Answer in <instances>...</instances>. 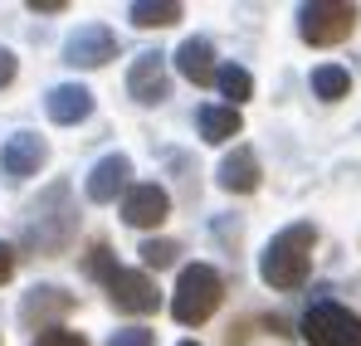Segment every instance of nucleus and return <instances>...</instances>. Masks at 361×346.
I'll return each mask as SVG.
<instances>
[{"label": "nucleus", "mask_w": 361, "mask_h": 346, "mask_svg": "<svg viewBox=\"0 0 361 346\" xmlns=\"http://www.w3.org/2000/svg\"><path fill=\"white\" fill-rule=\"evenodd\" d=\"M78 230V215L68 205V185H54L49 195H39V205H30V220H25V244L39 249V254H59L63 244Z\"/></svg>", "instance_id": "obj_2"}, {"label": "nucleus", "mask_w": 361, "mask_h": 346, "mask_svg": "<svg viewBox=\"0 0 361 346\" xmlns=\"http://www.w3.org/2000/svg\"><path fill=\"white\" fill-rule=\"evenodd\" d=\"M10 273H15V249H10V244H0V283H5Z\"/></svg>", "instance_id": "obj_24"}, {"label": "nucleus", "mask_w": 361, "mask_h": 346, "mask_svg": "<svg viewBox=\"0 0 361 346\" xmlns=\"http://www.w3.org/2000/svg\"><path fill=\"white\" fill-rule=\"evenodd\" d=\"M44 108H49L54 122L73 127V122H83V117L93 113V93H88L83 83H54V88H49V98H44Z\"/></svg>", "instance_id": "obj_13"}, {"label": "nucleus", "mask_w": 361, "mask_h": 346, "mask_svg": "<svg viewBox=\"0 0 361 346\" xmlns=\"http://www.w3.org/2000/svg\"><path fill=\"white\" fill-rule=\"evenodd\" d=\"M215 175H220V185H225V190L249 195V190L259 185V156H254L249 147H235V152L220 161V171H215Z\"/></svg>", "instance_id": "obj_15"}, {"label": "nucleus", "mask_w": 361, "mask_h": 346, "mask_svg": "<svg viewBox=\"0 0 361 346\" xmlns=\"http://www.w3.org/2000/svg\"><path fill=\"white\" fill-rule=\"evenodd\" d=\"M200 137L205 142H230V137H240V108H200Z\"/></svg>", "instance_id": "obj_16"}, {"label": "nucleus", "mask_w": 361, "mask_h": 346, "mask_svg": "<svg viewBox=\"0 0 361 346\" xmlns=\"http://www.w3.org/2000/svg\"><path fill=\"white\" fill-rule=\"evenodd\" d=\"M30 10H35V15H59L68 5H63V0H30Z\"/></svg>", "instance_id": "obj_25"}, {"label": "nucleus", "mask_w": 361, "mask_h": 346, "mask_svg": "<svg viewBox=\"0 0 361 346\" xmlns=\"http://www.w3.org/2000/svg\"><path fill=\"white\" fill-rule=\"evenodd\" d=\"M357 30V5H332V0H312L298 5V35L307 44H342Z\"/></svg>", "instance_id": "obj_4"}, {"label": "nucleus", "mask_w": 361, "mask_h": 346, "mask_svg": "<svg viewBox=\"0 0 361 346\" xmlns=\"http://www.w3.org/2000/svg\"><path fill=\"white\" fill-rule=\"evenodd\" d=\"M166 215H171V195L161 185H132L127 200H122V220L132 230H157Z\"/></svg>", "instance_id": "obj_9"}, {"label": "nucleus", "mask_w": 361, "mask_h": 346, "mask_svg": "<svg viewBox=\"0 0 361 346\" xmlns=\"http://www.w3.org/2000/svg\"><path fill=\"white\" fill-rule=\"evenodd\" d=\"M127 175H132V161L113 152V156H103L93 171H88V200H98V205H108V200H118V190H127Z\"/></svg>", "instance_id": "obj_11"}, {"label": "nucleus", "mask_w": 361, "mask_h": 346, "mask_svg": "<svg viewBox=\"0 0 361 346\" xmlns=\"http://www.w3.org/2000/svg\"><path fill=\"white\" fill-rule=\"evenodd\" d=\"M220 297H225V278H220L210 264H190V268H180V278H176L171 312H176V322L195 327V322H205V317L220 307Z\"/></svg>", "instance_id": "obj_3"}, {"label": "nucleus", "mask_w": 361, "mask_h": 346, "mask_svg": "<svg viewBox=\"0 0 361 346\" xmlns=\"http://www.w3.org/2000/svg\"><path fill=\"white\" fill-rule=\"evenodd\" d=\"M10 78H15V54H10V49H0V88H5Z\"/></svg>", "instance_id": "obj_26"}, {"label": "nucleus", "mask_w": 361, "mask_h": 346, "mask_svg": "<svg viewBox=\"0 0 361 346\" xmlns=\"http://www.w3.org/2000/svg\"><path fill=\"white\" fill-rule=\"evenodd\" d=\"M176 244H171V239H147V244H142V264H147V268H171V264H176Z\"/></svg>", "instance_id": "obj_20"}, {"label": "nucleus", "mask_w": 361, "mask_h": 346, "mask_svg": "<svg viewBox=\"0 0 361 346\" xmlns=\"http://www.w3.org/2000/svg\"><path fill=\"white\" fill-rule=\"evenodd\" d=\"M180 346H200V342H180Z\"/></svg>", "instance_id": "obj_27"}, {"label": "nucleus", "mask_w": 361, "mask_h": 346, "mask_svg": "<svg viewBox=\"0 0 361 346\" xmlns=\"http://www.w3.org/2000/svg\"><path fill=\"white\" fill-rule=\"evenodd\" d=\"M127 15H132V25H142V30H161V25H176L180 20V5L176 0H137Z\"/></svg>", "instance_id": "obj_17"}, {"label": "nucleus", "mask_w": 361, "mask_h": 346, "mask_svg": "<svg viewBox=\"0 0 361 346\" xmlns=\"http://www.w3.org/2000/svg\"><path fill=\"white\" fill-rule=\"evenodd\" d=\"M44 142L35 137V132H20V137H10L5 147H0V166H5V175H15V180H25V175H35L39 166H44Z\"/></svg>", "instance_id": "obj_10"}, {"label": "nucleus", "mask_w": 361, "mask_h": 346, "mask_svg": "<svg viewBox=\"0 0 361 346\" xmlns=\"http://www.w3.org/2000/svg\"><path fill=\"white\" fill-rule=\"evenodd\" d=\"M347 88H352V73H347V68H337V63L312 68V93H317V98L337 103V98H347Z\"/></svg>", "instance_id": "obj_18"}, {"label": "nucleus", "mask_w": 361, "mask_h": 346, "mask_svg": "<svg viewBox=\"0 0 361 346\" xmlns=\"http://www.w3.org/2000/svg\"><path fill=\"white\" fill-rule=\"evenodd\" d=\"M127 93L142 103V108H157L166 93H171V78H166V54L147 49V54L132 58V73H127Z\"/></svg>", "instance_id": "obj_8"}, {"label": "nucleus", "mask_w": 361, "mask_h": 346, "mask_svg": "<svg viewBox=\"0 0 361 346\" xmlns=\"http://www.w3.org/2000/svg\"><path fill=\"white\" fill-rule=\"evenodd\" d=\"M215 83H220V93H225L230 103H244V98L254 93V78L244 73L240 63H220V78H215Z\"/></svg>", "instance_id": "obj_19"}, {"label": "nucleus", "mask_w": 361, "mask_h": 346, "mask_svg": "<svg viewBox=\"0 0 361 346\" xmlns=\"http://www.w3.org/2000/svg\"><path fill=\"white\" fill-rule=\"evenodd\" d=\"M35 346H88L78 332H63V327H49V332H39V342Z\"/></svg>", "instance_id": "obj_22"}, {"label": "nucleus", "mask_w": 361, "mask_h": 346, "mask_svg": "<svg viewBox=\"0 0 361 346\" xmlns=\"http://www.w3.org/2000/svg\"><path fill=\"white\" fill-rule=\"evenodd\" d=\"M312 244H317V230L312 225H288L269 239V249L259 254V273L269 288H298L312 268Z\"/></svg>", "instance_id": "obj_1"}, {"label": "nucleus", "mask_w": 361, "mask_h": 346, "mask_svg": "<svg viewBox=\"0 0 361 346\" xmlns=\"http://www.w3.org/2000/svg\"><path fill=\"white\" fill-rule=\"evenodd\" d=\"M307 346H361V317L337 302H312L302 317Z\"/></svg>", "instance_id": "obj_5"}, {"label": "nucleus", "mask_w": 361, "mask_h": 346, "mask_svg": "<svg viewBox=\"0 0 361 346\" xmlns=\"http://www.w3.org/2000/svg\"><path fill=\"white\" fill-rule=\"evenodd\" d=\"M68 307H73V297H68L63 288H54V283H44V288L25 292V302H20V322H25V327H44V322L63 317Z\"/></svg>", "instance_id": "obj_12"}, {"label": "nucleus", "mask_w": 361, "mask_h": 346, "mask_svg": "<svg viewBox=\"0 0 361 346\" xmlns=\"http://www.w3.org/2000/svg\"><path fill=\"white\" fill-rule=\"evenodd\" d=\"M108 58H118V35L108 25H83L63 39V63L73 68H103Z\"/></svg>", "instance_id": "obj_6"}, {"label": "nucleus", "mask_w": 361, "mask_h": 346, "mask_svg": "<svg viewBox=\"0 0 361 346\" xmlns=\"http://www.w3.org/2000/svg\"><path fill=\"white\" fill-rule=\"evenodd\" d=\"M113 346H152V332H142V327H127L113 337Z\"/></svg>", "instance_id": "obj_23"}, {"label": "nucleus", "mask_w": 361, "mask_h": 346, "mask_svg": "<svg viewBox=\"0 0 361 346\" xmlns=\"http://www.w3.org/2000/svg\"><path fill=\"white\" fill-rule=\"evenodd\" d=\"M176 68L190 78V83H200V88H205V83H215V78H220L215 44H210V39H185V44L176 49Z\"/></svg>", "instance_id": "obj_14"}, {"label": "nucleus", "mask_w": 361, "mask_h": 346, "mask_svg": "<svg viewBox=\"0 0 361 346\" xmlns=\"http://www.w3.org/2000/svg\"><path fill=\"white\" fill-rule=\"evenodd\" d=\"M108 297H113L118 312H132V317H147V312L161 307L157 283H152L147 273H137V268H118V273L108 278Z\"/></svg>", "instance_id": "obj_7"}, {"label": "nucleus", "mask_w": 361, "mask_h": 346, "mask_svg": "<svg viewBox=\"0 0 361 346\" xmlns=\"http://www.w3.org/2000/svg\"><path fill=\"white\" fill-rule=\"evenodd\" d=\"M88 273H93V278H103V283L118 273V264H113V249H108V244H93V249H88Z\"/></svg>", "instance_id": "obj_21"}]
</instances>
